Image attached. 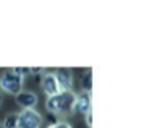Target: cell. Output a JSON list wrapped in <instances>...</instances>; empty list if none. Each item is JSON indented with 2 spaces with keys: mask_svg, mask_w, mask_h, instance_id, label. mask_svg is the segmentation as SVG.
Here are the masks:
<instances>
[{
  "mask_svg": "<svg viewBox=\"0 0 151 128\" xmlns=\"http://www.w3.org/2000/svg\"><path fill=\"white\" fill-rule=\"evenodd\" d=\"M76 96L77 94L73 91H62L56 96H50L45 102V108L48 113H52L56 116H68L73 113V106L76 102Z\"/></svg>",
  "mask_w": 151,
  "mask_h": 128,
  "instance_id": "cell-1",
  "label": "cell"
},
{
  "mask_svg": "<svg viewBox=\"0 0 151 128\" xmlns=\"http://www.w3.org/2000/svg\"><path fill=\"white\" fill-rule=\"evenodd\" d=\"M0 88L9 94H19L23 88V77L17 76L14 73H3L0 76Z\"/></svg>",
  "mask_w": 151,
  "mask_h": 128,
  "instance_id": "cell-2",
  "label": "cell"
},
{
  "mask_svg": "<svg viewBox=\"0 0 151 128\" xmlns=\"http://www.w3.org/2000/svg\"><path fill=\"white\" fill-rule=\"evenodd\" d=\"M19 116V128H40L43 117L36 110H23Z\"/></svg>",
  "mask_w": 151,
  "mask_h": 128,
  "instance_id": "cell-3",
  "label": "cell"
},
{
  "mask_svg": "<svg viewBox=\"0 0 151 128\" xmlns=\"http://www.w3.org/2000/svg\"><path fill=\"white\" fill-rule=\"evenodd\" d=\"M91 105H93L91 93L82 91L80 94H77V96H76V102H74V106H73V113L86 114V113L91 111Z\"/></svg>",
  "mask_w": 151,
  "mask_h": 128,
  "instance_id": "cell-4",
  "label": "cell"
},
{
  "mask_svg": "<svg viewBox=\"0 0 151 128\" xmlns=\"http://www.w3.org/2000/svg\"><path fill=\"white\" fill-rule=\"evenodd\" d=\"M56 80L59 83V88H60V93L62 91H73V71L70 68H59L56 73Z\"/></svg>",
  "mask_w": 151,
  "mask_h": 128,
  "instance_id": "cell-5",
  "label": "cell"
},
{
  "mask_svg": "<svg viewBox=\"0 0 151 128\" xmlns=\"http://www.w3.org/2000/svg\"><path fill=\"white\" fill-rule=\"evenodd\" d=\"M42 88L46 93L48 97H50V96H56V94L60 93V88H59V83L56 80L54 73H51V71L43 73V76H42Z\"/></svg>",
  "mask_w": 151,
  "mask_h": 128,
  "instance_id": "cell-6",
  "label": "cell"
},
{
  "mask_svg": "<svg viewBox=\"0 0 151 128\" xmlns=\"http://www.w3.org/2000/svg\"><path fill=\"white\" fill-rule=\"evenodd\" d=\"M16 100H17V104L22 106L23 110H32L34 106L37 105L39 97H37L36 93H32V91H23L22 90L19 94H16Z\"/></svg>",
  "mask_w": 151,
  "mask_h": 128,
  "instance_id": "cell-7",
  "label": "cell"
},
{
  "mask_svg": "<svg viewBox=\"0 0 151 128\" xmlns=\"http://www.w3.org/2000/svg\"><path fill=\"white\" fill-rule=\"evenodd\" d=\"M80 86L82 90H83L85 93H91L93 90V71H86L83 76H82V80H80Z\"/></svg>",
  "mask_w": 151,
  "mask_h": 128,
  "instance_id": "cell-8",
  "label": "cell"
},
{
  "mask_svg": "<svg viewBox=\"0 0 151 128\" xmlns=\"http://www.w3.org/2000/svg\"><path fill=\"white\" fill-rule=\"evenodd\" d=\"M3 128H19V116L17 114H8L3 120Z\"/></svg>",
  "mask_w": 151,
  "mask_h": 128,
  "instance_id": "cell-9",
  "label": "cell"
},
{
  "mask_svg": "<svg viewBox=\"0 0 151 128\" xmlns=\"http://www.w3.org/2000/svg\"><path fill=\"white\" fill-rule=\"evenodd\" d=\"M11 73H14V74H17V76L23 77V79H25L26 76H28V74H31L28 66H14V68L11 70Z\"/></svg>",
  "mask_w": 151,
  "mask_h": 128,
  "instance_id": "cell-10",
  "label": "cell"
},
{
  "mask_svg": "<svg viewBox=\"0 0 151 128\" xmlns=\"http://www.w3.org/2000/svg\"><path fill=\"white\" fill-rule=\"evenodd\" d=\"M48 128H73V127H71V124H68L66 120H57L56 124L48 125Z\"/></svg>",
  "mask_w": 151,
  "mask_h": 128,
  "instance_id": "cell-11",
  "label": "cell"
},
{
  "mask_svg": "<svg viewBox=\"0 0 151 128\" xmlns=\"http://www.w3.org/2000/svg\"><path fill=\"white\" fill-rule=\"evenodd\" d=\"M29 73L31 74H42V73H45V68H42V66H32V68H29Z\"/></svg>",
  "mask_w": 151,
  "mask_h": 128,
  "instance_id": "cell-12",
  "label": "cell"
},
{
  "mask_svg": "<svg viewBox=\"0 0 151 128\" xmlns=\"http://www.w3.org/2000/svg\"><path fill=\"white\" fill-rule=\"evenodd\" d=\"M86 125L88 127H93V111H90V113H86Z\"/></svg>",
  "mask_w": 151,
  "mask_h": 128,
  "instance_id": "cell-13",
  "label": "cell"
},
{
  "mask_svg": "<svg viewBox=\"0 0 151 128\" xmlns=\"http://www.w3.org/2000/svg\"><path fill=\"white\" fill-rule=\"evenodd\" d=\"M48 120H50V125L56 124V122H57V119H56V114H52V113H48Z\"/></svg>",
  "mask_w": 151,
  "mask_h": 128,
  "instance_id": "cell-14",
  "label": "cell"
},
{
  "mask_svg": "<svg viewBox=\"0 0 151 128\" xmlns=\"http://www.w3.org/2000/svg\"><path fill=\"white\" fill-rule=\"evenodd\" d=\"M2 102H3V97H2V94H0V105H2Z\"/></svg>",
  "mask_w": 151,
  "mask_h": 128,
  "instance_id": "cell-15",
  "label": "cell"
},
{
  "mask_svg": "<svg viewBox=\"0 0 151 128\" xmlns=\"http://www.w3.org/2000/svg\"><path fill=\"white\" fill-rule=\"evenodd\" d=\"M0 128H3V127H2V125H0Z\"/></svg>",
  "mask_w": 151,
  "mask_h": 128,
  "instance_id": "cell-16",
  "label": "cell"
}]
</instances>
